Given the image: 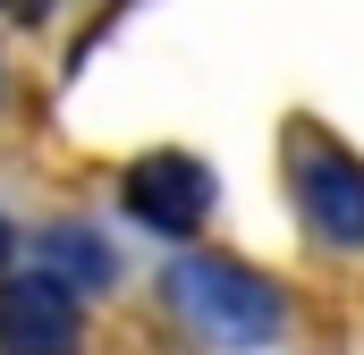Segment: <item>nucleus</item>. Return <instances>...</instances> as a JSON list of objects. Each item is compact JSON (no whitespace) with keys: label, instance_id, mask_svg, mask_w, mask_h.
<instances>
[{"label":"nucleus","instance_id":"nucleus-5","mask_svg":"<svg viewBox=\"0 0 364 355\" xmlns=\"http://www.w3.org/2000/svg\"><path fill=\"white\" fill-rule=\"evenodd\" d=\"M43 271H51V279H68V288H110V246H102V237H93V229H51V237H43Z\"/></svg>","mask_w":364,"mask_h":355},{"label":"nucleus","instance_id":"nucleus-1","mask_svg":"<svg viewBox=\"0 0 364 355\" xmlns=\"http://www.w3.org/2000/svg\"><path fill=\"white\" fill-rule=\"evenodd\" d=\"M161 296L178 305L186 330H203L212 347H229V355H263L288 330V296L263 271L229 263V254H178V263L161 271Z\"/></svg>","mask_w":364,"mask_h":355},{"label":"nucleus","instance_id":"nucleus-2","mask_svg":"<svg viewBox=\"0 0 364 355\" xmlns=\"http://www.w3.org/2000/svg\"><path fill=\"white\" fill-rule=\"evenodd\" d=\"M288 170H296V212H305V229H314L322 246H339V254H364V161L348 144H331V136H296Z\"/></svg>","mask_w":364,"mask_h":355},{"label":"nucleus","instance_id":"nucleus-3","mask_svg":"<svg viewBox=\"0 0 364 355\" xmlns=\"http://www.w3.org/2000/svg\"><path fill=\"white\" fill-rule=\"evenodd\" d=\"M119 195H127V212L153 229V237H195L203 220H212V203H220V186H212V170L195 161V153H144L136 170L119 178Z\"/></svg>","mask_w":364,"mask_h":355},{"label":"nucleus","instance_id":"nucleus-4","mask_svg":"<svg viewBox=\"0 0 364 355\" xmlns=\"http://www.w3.org/2000/svg\"><path fill=\"white\" fill-rule=\"evenodd\" d=\"M77 347H85V313L68 279L51 271L0 279V355H77Z\"/></svg>","mask_w":364,"mask_h":355},{"label":"nucleus","instance_id":"nucleus-6","mask_svg":"<svg viewBox=\"0 0 364 355\" xmlns=\"http://www.w3.org/2000/svg\"><path fill=\"white\" fill-rule=\"evenodd\" d=\"M9 246H17V237H9V220H0V263H9Z\"/></svg>","mask_w":364,"mask_h":355}]
</instances>
